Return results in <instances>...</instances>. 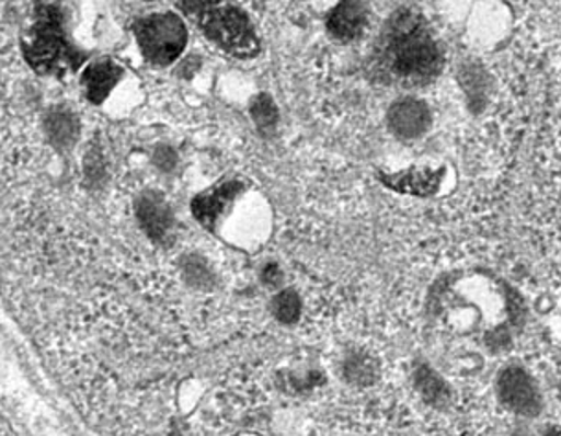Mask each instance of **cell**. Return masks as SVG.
Wrapping results in <instances>:
<instances>
[{"label": "cell", "instance_id": "ac0fdd59", "mask_svg": "<svg viewBox=\"0 0 561 436\" xmlns=\"http://www.w3.org/2000/svg\"><path fill=\"white\" fill-rule=\"evenodd\" d=\"M105 173V161L102 153L98 151V148H92L89 153H87L85 159V175L89 181L92 183H98L100 179L104 177Z\"/></svg>", "mask_w": 561, "mask_h": 436}, {"label": "cell", "instance_id": "7a4b0ae2", "mask_svg": "<svg viewBox=\"0 0 561 436\" xmlns=\"http://www.w3.org/2000/svg\"><path fill=\"white\" fill-rule=\"evenodd\" d=\"M179 7L225 53L241 59L260 53L259 37L245 13L227 0H179Z\"/></svg>", "mask_w": 561, "mask_h": 436}, {"label": "cell", "instance_id": "3957f363", "mask_svg": "<svg viewBox=\"0 0 561 436\" xmlns=\"http://www.w3.org/2000/svg\"><path fill=\"white\" fill-rule=\"evenodd\" d=\"M387 56L401 80L420 83L440 69V50L413 13H401L390 24Z\"/></svg>", "mask_w": 561, "mask_h": 436}, {"label": "cell", "instance_id": "7402d4cb", "mask_svg": "<svg viewBox=\"0 0 561 436\" xmlns=\"http://www.w3.org/2000/svg\"><path fill=\"white\" fill-rule=\"evenodd\" d=\"M522 436H558V433H556V429H543L539 431V433L530 431V433H525V435Z\"/></svg>", "mask_w": 561, "mask_h": 436}, {"label": "cell", "instance_id": "d6986e66", "mask_svg": "<svg viewBox=\"0 0 561 436\" xmlns=\"http://www.w3.org/2000/svg\"><path fill=\"white\" fill-rule=\"evenodd\" d=\"M186 275H188L190 280L201 286V284H207L208 278H210V273H208L207 265L199 262V260L194 259V262H190L188 267H186Z\"/></svg>", "mask_w": 561, "mask_h": 436}, {"label": "cell", "instance_id": "7c38bea8", "mask_svg": "<svg viewBox=\"0 0 561 436\" xmlns=\"http://www.w3.org/2000/svg\"><path fill=\"white\" fill-rule=\"evenodd\" d=\"M121 78L122 69L115 61L102 59L89 65L81 76L87 99L91 100L92 104H102Z\"/></svg>", "mask_w": 561, "mask_h": 436}, {"label": "cell", "instance_id": "9c48e42d", "mask_svg": "<svg viewBox=\"0 0 561 436\" xmlns=\"http://www.w3.org/2000/svg\"><path fill=\"white\" fill-rule=\"evenodd\" d=\"M138 221L142 225L144 232L151 240L161 241L170 234L173 227V214L159 194H144L137 205Z\"/></svg>", "mask_w": 561, "mask_h": 436}, {"label": "cell", "instance_id": "8992f818", "mask_svg": "<svg viewBox=\"0 0 561 436\" xmlns=\"http://www.w3.org/2000/svg\"><path fill=\"white\" fill-rule=\"evenodd\" d=\"M497 394L504 408L517 416L534 418L541 413L543 398L538 383L533 374L519 365H508L499 372Z\"/></svg>", "mask_w": 561, "mask_h": 436}, {"label": "cell", "instance_id": "6da1fadb", "mask_svg": "<svg viewBox=\"0 0 561 436\" xmlns=\"http://www.w3.org/2000/svg\"><path fill=\"white\" fill-rule=\"evenodd\" d=\"M430 308L449 332L481 335L484 345L492 348L506 345L522 322L519 297L488 273L440 282L431 294Z\"/></svg>", "mask_w": 561, "mask_h": 436}, {"label": "cell", "instance_id": "ffe728a7", "mask_svg": "<svg viewBox=\"0 0 561 436\" xmlns=\"http://www.w3.org/2000/svg\"><path fill=\"white\" fill-rule=\"evenodd\" d=\"M156 162L161 170H172L175 162H178V157L170 148H159L156 153Z\"/></svg>", "mask_w": 561, "mask_h": 436}, {"label": "cell", "instance_id": "2e32d148", "mask_svg": "<svg viewBox=\"0 0 561 436\" xmlns=\"http://www.w3.org/2000/svg\"><path fill=\"white\" fill-rule=\"evenodd\" d=\"M273 313L282 324H295L302 313V300L293 289H280L273 299Z\"/></svg>", "mask_w": 561, "mask_h": 436}, {"label": "cell", "instance_id": "ba28073f", "mask_svg": "<svg viewBox=\"0 0 561 436\" xmlns=\"http://www.w3.org/2000/svg\"><path fill=\"white\" fill-rule=\"evenodd\" d=\"M430 110L419 100L396 102L389 111V126L401 138H419L430 129Z\"/></svg>", "mask_w": 561, "mask_h": 436}, {"label": "cell", "instance_id": "5b68a950", "mask_svg": "<svg viewBox=\"0 0 561 436\" xmlns=\"http://www.w3.org/2000/svg\"><path fill=\"white\" fill-rule=\"evenodd\" d=\"M138 45L148 61L170 65L183 54L186 46V26L173 13H157L137 24Z\"/></svg>", "mask_w": 561, "mask_h": 436}, {"label": "cell", "instance_id": "4fadbf2b", "mask_svg": "<svg viewBox=\"0 0 561 436\" xmlns=\"http://www.w3.org/2000/svg\"><path fill=\"white\" fill-rule=\"evenodd\" d=\"M414 385L419 389L420 394L424 397L425 402H430L435 408H442L449 402L451 391L447 387L446 381L430 367V365H419L414 370Z\"/></svg>", "mask_w": 561, "mask_h": 436}, {"label": "cell", "instance_id": "277c9868", "mask_svg": "<svg viewBox=\"0 0 561 436\" xmlns=\"http://www.w3.org/2000/svg\"><path fill=\"white\" fill-rule=\"evenodd\" d=\"M23 50L30 67L41 74H61L76 70L83 59L65 37L64 15L53 4L35 8V23L24 37Z\"/></svg>", "mask_w": 561, "mask_h": 436}, {"label": "cell", "instance_id": "5bb4252c", "mask_svg": "<svg viewBox=\"0 0 561 436\" xmlns=\"http://www.w3.org/2000/svg\"><path fill=\"white\" fill-rule=\"evenodd\" d=\"M46 133L58 148H70L78 140L80 124L70 111L56 110L46 116Z\"/></svg>", "mask_w": 561, "mask_h": 436}, {"label": "cell", "instance_id": "9a60e30c", "mask_svg": "<svg viewBox=\"0 0 561 436\" xmlns=\"http://www.w3.org/2000/svg\"><path fill=\"white\" fill-rule=\"evenodd\" d=\"M344 378L354 385H370L378 378V363L363 352H352L343 363Z\"/></svg>", "mask_w": 561, "mask_h": 436}, {"label": "cell", "instance_id": "8fae6325", "mask_svg": "<svg viewBox=\"0 0 561 436\" xmlns=\"http://www.w3.org/2000/svg\"><path fill=\"white\" fill-rule=\"evenodd\" d=\"M442 170H427V168H411L405 172L383 175V181L389 188L411 194V196H431L435 194L442 181Z\"/></svg>", "mask_w": 561, "mask_h": 436}, {"label": "cell", "instance_id": "e0dca14e", "mask_svg": "<svg viewBox=\"0 0 561 436\" xmlns=\"http://www.w3.org/2000/svg\"><path fill=\"white\" fill-rule=\"evenodd\" d=\"M251 115L256 122V126L264 133L271 131L278 121V111H276L275 104L264 94L252 102Z\"/></svg>", "mask_w": 561, "mask_h": 436}, {"label": "cell", "instance_id": "44dd1931", "mask_svg": "<svg viewBox=\"0 0 561 436\" xmlns=\"http://www.w3.org/2000/svg\"><path fill=\"white\" fill-rule=\"evenodd\" d=\"M282 271L276 264L265 265L264 269V282L267 286L276 287L280 284Z\"/></svg>", "mask_w": 561, "mask_h": 436}, {"label": "cell", "instance_id": "30bf717a", "mask_svg": "<svg viewBox=\"0 0 561 436\" xmlns=\"http://www.w3.org/2000/svg\"><path fill=\"white\" fill-rule=\"evenodd\" d=\"M367 26V10L362 0H343L328 18V30L337 39L350 41L362 35Z\"/></svg>", "mask_w": 561, "mask_h": 436}, {"label": "cell", "instance_id": "52a82bcc", "mask_svg": "<svg viewBox=\"0 0 561 436\" xmlns=\"http://www.w3.org/2000/svg\"><path fill=\"white\" fill-rule=\"evenodd\" d=\"M241 192H243V184L238 183V181L218 184L216 188L203 192L192 203L195 218H197L201 225L208 227V229H216L221 216L227 214L230 205L238 199Z\"/></svg>", "mask_w": 561, "mask_h": 436}]
</instances>
